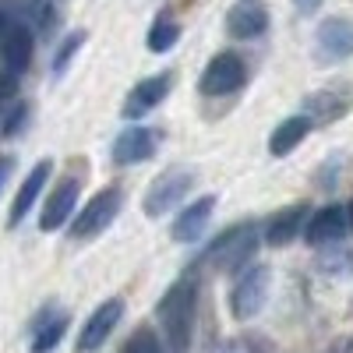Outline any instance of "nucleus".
Instances as JSON below:
<instances>
[{
	"mask_svg": "<svg viewBox=\"0 0 353 353\" xmlns=\"http://www.w3.org/2000/svg\"><path fill=\"white\" fill-rule=\"evenodd\" d=\"M191 321H194V279H181L166 290L159 301V325L173 353H184L191 343Z\"/></svg>",
	"mask_w": 353,
	"mask_h": 353,
	"instance_id": "f257e3e1",
	"label": "nucleus"
},
{
	"mask_svg": "<svg viewBox=\"0 0 353 353\" xmlns=\"http://www.w3.org/2000/svg\"><path fill=\"white\" fill-rule=\"evenodd\" d=\"M32 50H36L32 28L0 11V64H4V74L18 78L28 64H32Z\"/></svg>",
	"mask_w": 353,
	"mask_h": 353,
	"instance_id": "f03ea898",
	"label": "nucleus"
},
{
	"mask_svg": "<svg viewBox=\"0 0 353 353\" xmlns=\"http://www.w3.org/2000/svg\"><path fill=\"white\" fill-rule=\"evenodd\" d=\"M191 184H194V176H191V170H184V166H173V170L159 173L156 181L149 184V191H145V216L156 219V216L176 209V205L188 198Z\"/></svg>",
	"mask_w": 353,
	"mask_h": 353,
	"instance_id": "7ed1b4c3",
	"label": "nucleus"
},
{
	"mask_svg": "<svg viewBox=\"0 0 353 353\" xmlns=\"http://www.w3.org/2000/svg\"><path fill=\"white\" fill-rule=\"evenodd\" d=\"M269 283H272V272L265 265H251V269L241 272L237 286L230 293V307H233V318H254L261 307H265V297H269Z\"/></svg>",
	"mask_w": 353,
	"mask_h": 353,
	"instance_id": "20e7f679",
	"label": "nucleus"
},
{
	"mask_svg": "<svg viewBox=\"0 0 353 353\" xmlns=\"http://www.w3.org/2000/svg\"><path fill=\"white\" fill-rule=\"evenodd\" d=\"M254 248H258V233H254L251 223H244V226H230L226 233H219L205 258H209L216 269H241V265L254 254Z\"/></svg>",
	"mask_w": 353,
	"mask_h": 353,
	"instance_id": "39448f33",
	"label": "nucleus"
},
{
	"mask_svg": "<svg viewBox=\"0 0 353 353\" xmlns=\"http://www.w3.org/2000/svg\"><path fill=\"white\" fill-rule=\"evenodd\" d=\"M244 81V61L237 53H216L209 64H205L201 78H198V88L201 96H230L237 92Z\"/></svg>",
	"mask_w": 353,
	"mask_h": 353,
	"instance_id": "423d86ee",
	"label": "nucleus"
},
{
	"mask_svg": "<svg viewBox=\"0 0 353 353\" xmlns=\"http://www.w3.org/2000/svg\"><path fill=\"white\" fill-rule=\"evenodd\" d=\"M117 212H121V191H117V188L99 191V194H96V198L88 201L85 209L74 216L71 237H78V241H85V237H96V233H103V230L117 219Z\"/></svg>",
	"mask_w": 353,
	"mask_h": 353,
	"instance_id": "0eeeda50",
	"label": "nucleus"
},
{
	"mask_svg": "<svg viewBox=\"0 0 353 353\" xmlns=\"http://www.w3.org/2000/svg\"><path fill=\"white\" fill-rule=\"evenodd\" d=\"M353 53V21L350 18H329L318 25L314 32V57L321 64L332 61H346Z\"/></svg>",
	"mask_w": 353,
	"mask_h": 353,
	"instance_id": "6e6552de",
	"label": "nucleus"
},
{
	"mask_svg": "<svg viewBox=\"0 0 353 353\" xmlns=\"http://www.w3.org/2000/svg\"><path fill=\"white\" fill-rule=\"evenodd\" d=\"M350 233V219H346V205H329L318 209L307 223H304V241L311 248H325V244H339Z\"/></svg>",
	"mask_w": 353,
	"mask_h": 353,
	"instance_id": "1a4fd4ad",
	"label": "nucleus"
},
{
	"mask_svg": "<svg viewBox=\"0 0 353 353\" xmlns=\"http://www.w3.org/2000/svg\"><path fill=\"white\" fill-rule=\"evenodd\" d=\"M78 191H81V184H78V176H68V181H61L50 194H46V201H43V212H39V230H61L68 219H71V212H74V201H78Z\"/></svg>",
	"mask_w": 353,
	"mask_h": 353,
	"instance_id": "9d476101",
	"label": "nucleus"
},
{
	"mask_svg": "<svg viewBox=\"0 0 353 353\" xmlns=\"http://www.w3.org/2000/svg\"><path fill=\"white\" fill-rule=\"evenodd\" d=\"M121 314H124V301H117V297H113V301L99 304V307L92 311V318L85 321L81 336H78V353H92V350H99V346L110 339V332L117 329Z\"/></svg>",
	"mask_w": 353,
	"mask_h": 353,
	"instance_id": "9b49d317",
	"label": "nucleus"
},
{
	"mask_svg": "<svg viewBox=\"0 0 353 353\" xmlns=\"http://www.w3.org/2000/svg\"><path fill=\"white\" fill-rule=\"evenodd\" d=\"M212 212H216V198L212 194H201V198L188 201V209L173 219V230H170L173 241L176 244H194L201 233H205V226H209Z\"/></svg>",
	"mask_w": 353,
	"mask_h": 353,
	"instance_id": "f8f14e48",
	"label": "nucleus"
},
{
	"mask_svg": "<svg viewBox=\"0 0 353 353\" xmlns=\"http://www.w3.org/2000/svg\"><path fill=\"white\" fill-rule=\"evenodd\" d=\"M159 145V134L152 128H128L121 138L113 141V163L117 166H134V163H145Z\"/></svg>",
	"mask_w": 353,
	"mask_h": 353,
	"instance_id": "ddd939ff",
	"label": "nucleus"
},
{
	"mask_svg": "<svg viewBox=\"0 0 353 353\" xmlns=\"http://www.w3.org/2000/svg\"><path fill=\"white\" fill-rule=\"evenodd\" d=\"M304 223H307V205H304V201L286 205V209L272 212V219L265 223V241L276 244V248H283V244H290V241L301 237Z\"/></svg>",
	"mask_w": 353,
	"mask_h": 353,
	"instance_id": "4468645a",
	"label": "nucleus"
},
{
	"mask_svg": "<svg viewBox=\"0 0 353 353\" xmlns=\"http://www.w3.org/2000/svg\"><path fill=\"white\" fill-rule=\"evenodd\" d=\"M50 170H53V163L50 159H43V163H36L32 166V173L21 181V188H18V194H14V201H11V216H8V223L11 226H18L28 212H32V205L39 201V194H43V184H46V176H50Z\"/></svg>",
	"mask_w": 353,
	"mask_h": 353,
	"instance_id": "2eb2a0df",
	"label": "nucleus"
},
{
	"mask_svg": "<svg viewBox=\"0 0 353 353\" xmlns=\"http://www.w3.org/2000/svg\"><path fill=\"white\" fill-rule=\"evenodd\" d=\"M170 85H173V74H152V78H145L131 88V96L124 103V117H141V113H149L152 106H159L170 92Z\"/></svg>",
	"mask_w": 353,
	"mask_h": 353,
	"instance_id": "dca6fc26",
	"label": "nucleus"
},
{
	"mask_svg": "<svg viewBox=\"0 0 353 353\" xmlns=\"http://www.w3.org/2000/svg\"><path fill=\"white\" fill-rule=\"evenodd\" d=\"M265 25H269V14H265L261 4L254 0H241V4H233V11L226 14V32L233 39H254L265 32Z\"/></svg>",
	"mask_w": 353,
	"mask_h": 353,
	"instance_id": "f3484780",
	"label": "nucleus"
},
{
	"mask_svg": "<svg viewBox=\"0 0 353 353\" xmlns=\"http://www.w3.org/2000/svg\"><path fill=\"white\" fill-rule=\"evenodd\" d=\"M307 131H311V117H307V113L286 117V121L272 131V138H269V152H272V156H290V152L307 138Z\"/></svg>",
	"mask_w": 353,
	"mask_h": 353,
	"instance_id": "a211bd4d",
	"label": "nucleus"
},
{
	"mask_svg": "<svg viewBox=\"0 0 353 353\" xmlns=\"http://www.w3.org/2000/svg\"><path fill=\"white\" fill-rule=\"evenodd\" d=\"M64 332H68V318H64V314L43 321V325L36 329V339H32V353H50V350H57V343L64 339Z\"/></svg>",
	"mask_w": 353,
	"mask_h": 353,
	"instance_id": "6ab92c4d",
	"label": "nucleus"
},
{
	"mask_svg": "<svg viewBox=\"0 0 353 353\" xmlns=\"http://www.w3.org/2000/svg\"><path fill=\"white\" fill-rule=\"evenodd\" d=\"M176 39H181V25H176L173 18H159V21L149 28V50H152V53L173 50Z\"/></svg>",
	"mask_w": 353,
	"mask_h": 353,
	"instance_id": "aec40b11",
	"label": "nucleus"
},
{
	"mask_svg": "<svg viewBox=\"0 0 353 353\" xmlns=\"http://www.w3.org/2000/svg\"><path fill=\"white\" fill-rule=\"evenodd\" d=\"M350 106V96H336V92H325V96H314L307 103V117L318 113V121H336V117H343Z\"/></svg>",
	"mask_w": 353,
	"mask_h": 353,
	"instance_id": "412c9836",
	"label": "nucleus"
},
{
	"mask_svg": "<svg viewBox=\"0 0 353 353\" xmlns=\"http://www.w3.org/2000/svg\"><path fill=\"white\" fill-rule=\"evenodd\" d=\"M81 43H85V32H74V36H68L61 43V50L53 53V74H64L68 71V64L74 61V53L81 50Z\"/></svg>",
	"mask_w": 353,
	"mask_h": 353,
	"instance_id": "4be33fe9",
	"label": "nucleus"
},
{
	"mask_svg": "<svg viewBox=\"0 0 353 353\" xmlns=\"http://www.w3.org/2000/svg\"><path fill=\"white\" fill-rule=\"evenodd\" d=\"M121 353H159V343L149 329H141V332H134V339H128V346Z\"/></svg>",
	"mask_w": 353,
	"mask_h": 353,
	"instance_id": "5701e85b",
	"label": "nucleus"
},
{
	"mask_svg": "<svg viewBox=\"0 0 353 353\" xmlns=\"http://www.w3.org/2000/svg\"><path fill=\"white\" fill-rule=\"evenodd\" d=\"M25 113H28V106H25V103H18V106L8 113V121H4V134H14V131L25 124Z\"/></svg>",
	"mask_w": 353,
	"mask_h": 353,
	"instance_id": "b1692460",
	"label": "nucleus"
},
{
	"mask_svg": "<svg viewBox=\"0 0 353 353\" xmlns=\"http://www.w3.org/2000/svg\"><path fill=\"white\" fill-rule=\"evenodd\" d=\"M293 4H297V11H301V14H311V11H318V8H321V0H293Z\"/></svg>",
	"mask_w": 353,
	"mask_h": 353,
	"instance_id": "393cba45",
	"label": "nucleus"
},
{
	"mask_svg": "<svg viewBox=\"0 0 353 353\" xmlns=\"http://www.w3.org/2000/svg\"><path fill=\"white\" fill-rule=\"evenodd\" d=\"M8 170H11V159H0V181L8 176Z\"/></svg>",
	"mask_w": 353,
	"mask_h": 353,
	"instance_id": "a878e982",
	"label": "nucleus"
},
{
	"mask_svg": "<svg viewBox=\"0 0 353 353\" xmlns=\"http://www.w3.org/2000/svg\"><path fill=\"white\" fill-rule=\"evenodd\" d=\"M346 219H350V230H353V201L346 205Z\"/></svg>",
	"mask_w": 353,
	"mask_h": 353,
	"instance_id": "bb28decb",
	"label": "nucleus"
},
{
	"mask_svg": "<svg viewBox=\"0 0 353 353\" xmlns=\"http://www.w3.org/2000/svg\"><path fill=\"white\" fill-rule=\"evenodd\" d=\"M0 99H4V92H0Z\"/></svg>",
	"mask_w": 353,
	"mask_h": 353,
	"instance_id": "cd10ccee",
	"label": "nucleus"
}]
</instances>
